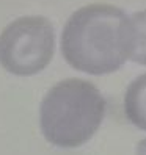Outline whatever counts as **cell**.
Returning <instances> with one entry per match:
<instances>
[{
  "instance_id": "5b68a950",
  "label": "cell",
  "mask_w": 146,
  "mask_h": 155,
  "mask_svg": "<svg viewBox=\"0 0 146 155\" xmlns=\"http://www.w3.org/2000/svg\"><path fill=\"white\" fill-rule=\"evenodd\" d=\"M129 60L146 66V11H140L131 17Z\"/></svg>"
},
{
  "instance_id": "7a4b0ae2",
  "label": "cell",
  "mask_w": 146,
  "mask_h": 155,
  "mask_svg": "<svg viewBox=\"0 0 146 155\" xmlns=\"http://www.w3.org/2000/svg\"><path fill=\"white\" fill-rule=\"evenodd\" d=\"M105 114V99L87 80L68 78L42 99L39 124L42 135L58 147H79L93 138Z\"/></svg>"
},
{
  "instance_id": "8992f818",
  "label": "cell",
  "mask_w": 146,
  "mask_h": 155,
  "mask_svg": "<svg viewBox=\"0 0 146 155\" xmlns=\"http://www.w3.org/2000/svg\"><path fill=\"white\" fill-rule=\"evenodd\" d=\"M137 155H146V140L140 141V144L137 146Z\"/></svg>"
},
{
  "instance_id": "3957f363",
  "label": "cell",
  "mask_w": 146,
  "mask_h": 155,
  "mask_svg": "<svg viewBox=\"0 0 146 155\" xmlns=\"http://www.w3.org/2000/svg\"><path fill=\"white\" fill-rule=\"evenodd\" d=\"M53 50V27L41 16L19 17L0 35V64L14 75L41 72L50 63Z\"/></svg>"
},
{
  "instance_id": "6da1fadb",
  "label": "cell",
  "mask_w": 146,
  "mask_h": 155,
  "mask_svg": "<svg viewBox=\"0 0 146 155\" xmlns=\"http://www.w3.org/2000/svg\"><path fill=\"white\" fill-rule=\"evenodd\" d=\"M131 17L113 5H87L63 30L61 52L69 64L90 75H104L129 60Z\"/></svg>"
},
{
  "instance_id": "277c9868",
  "label": "cell",
  "mask_w": 146,
  "mask_h": 155,
  "mask_svg": "<svg viewBox=\"0 0 146 155\" xmlns=\"http://www.w3.org/2000/svg\"><path fill=\"white\" fill-rule=\"evenodd\" d=\"M124 110L134 125L146 130V74L137 77L129 85L124 97Z\"/></svg>"
}]
</instances>
